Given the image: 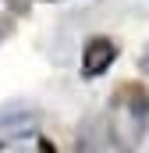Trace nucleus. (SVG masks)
Here are the masks:
<instances>
[{"instance_id": "obj_3", "label": "nucleus", "mask_w": 149, "mask_h": 153, "mask_svg": "<svg viewBox=\"0 0 149 153\" xmlns=\"http://www.w3.org/2000/svg\"><path fill=\"white\" fill-rule=\"evenodd\" d=\"M139 64H142V71H149V57H142V61H139Z\"/></svg>"}, {"instance_id": "obj_1", "label": "nucleus", "mask_w": 149, "mask_h": 153, "mask_svg": "<svg viewBox=\"0 0 149 153\" xmlns=\"http://www.w3.org/2000/svg\"><path fill=\"white\" fill-rule=\"evenodd\" d=\"M114 61H117L114 39L96 36V39H89V46H85V53H82V75H85V78H96V75H103Z\"/></svg>"}, {"instance_id": "obj_2", "label": "nucleus", "mask_w": 149, "mask_h": 153, "mask_svg": "<svg viewBox=\"0 0 149 153\" xmlns=\"http://www.w3.org/2000/svg\"><path fill=\"white\" fill-rule=\"evenodd\" d=\"M117 103H131V114H149V93L139 85V82H124L117 93H114V107Z\"/></svg>"}]
</instances>
